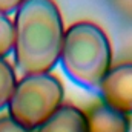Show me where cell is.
Returning <instances> with one entry per match:
<instances>
[{
  "instance_id": "cell-1",
  "label": "cell",
  "mask_w": 132,
  "mask_h": 132,
  "mask_svg": "<svg viewBox=\"0 0 132 132\" xmlns=\"http://www.w3.org/2000/svg\"><path fill=\"white\" fill-rule=\"evenodd\" d=\"M14 62L23 75L51 72L60 60L65 25L54 0H26L14 12Z\"/></svg>"
},
{
  "instance_id": "cell-2",
  "label": "cell",
  "mask_w": 132,
  "mask_h": 132,
  "mask_svg": "<svg viewBox=\"0 0 132 132\" xmlns=\"http://www.w3.org/2000/svg\"><path fill=\"white\" fill-rule=\"evenodd\" d=\"M59 62L75 85L88 91H98L101 80L112 68L111 40L97 23L75 22L66 28Z\"/></svg>"
},
{
  "instance_id": "cell-3",
  "label": "cell",
  "mask_w": 132,
  "mask_h": 132,
  "mask_svg": "<svg viewBox=\"0 0 132 132\" xmlns=\"http://www.w3.org/2000/svg\"><path fill=\"white\" fill-rule=\"evenodd\" d=\"M65 100L60 78L51 72L23 75L8 103V115L26 129L40 128Z\"/></svg>"
},
{
  "instance_id": "cell-4",
  "label": "cell",
  "mask_w": 132,
  "mask_h": 132,
  "mask_svg": "<svg viewBox=\"0 0 132 132\" xmlns=\"http://www.w3.org/2000/svg\"><path fill=\"white\" fill-rule=\"evenodd\" d=\"M97 92L108 106L132 115V62L112 66L101 80Z\"/></svg>"
},
{
  "instance_id": "cell-5",
  "label": "cell",
  "mask_w": 132,
  "mask_h": 132,
  "mask_svg": "<svg viewBox=\"0 0 132 132\" xmlns=\"http://www.w3.org/2000/svg\"><path fill=\"white\" fill-rule=\"evenodd\" d=\"M88 132H131L132 118L104 101L95 100L85 111Z\"/></svg>"
},
{
  "instance_id": "cell-6",
  "label": "cell",
  "mask_w": 132,
  "mask_h": 132,
  "mask_svg": "<svg viewBox=\"0 0 132 132\" xmlns=\"http://www.w3.org/2000/svg\"><path fill=\"white\" fill-rule=\"evenodd\" d=\"M34 132H88V123L83 109L63 103Z\"/></svg>"
},
{
  "instance_id": "cell-7",
  "label": "cell",
  "mask_w": 132,
  "mask_h": 132,
  "mask_svg": "<svg viewBox=\"0 0 132 132\" xmlns=\"http://www.w3.org/2000/svg\"><path fill=\"white\" fill-rule=\"evenodd\" d=\"M15 85L17 75L14 66L8 62V59L0 57V111L8 106Z\"/></svg>"
},
{
  "instance_id": "cell-8",
  "label": "cell",
  "mask_w": 132,
  "mask_h": 132,
  "mask_svg": "<svg viewBox=\"0 0 132 132\" xmlns=\"http://www.w3.org/2000/svg\"><path fill=\"white\" fill-rule=\"evenodd\" d=\"M14 48V25L8 15L0 14V57H8Z\"/></svg>"
},
{
  "instance_id": "cell-9",
  "label": "cell",
  "mask_w": 132,
  "mask_h": 132,
  "mask_svg": "<svg viewBox=\"0 0 132 132\" xmlns=\"http://www.w3.org/2000/svg\"><path fill=\"white\" fill-rule=\"evenodd\" d=\"M0 132H34V131L23 128L15 120H12L8 114H3V115H0Z\"/></svg>"
},
{
  "instance_id": "cell-10",
  "label": "cell",
  "mask_w": 132,
  "mask_h": 132,
  "mask_svg": "<svg viewBox=\"0 0 132 132\" xmlns=\"http://www.w3.org/2000/svg\"><path fill=\"white\" fill-rule=\"evenodd\" d=\"M26 0H0V14L9 15L15 12Z\"/></svg>"
}]
</instances>
